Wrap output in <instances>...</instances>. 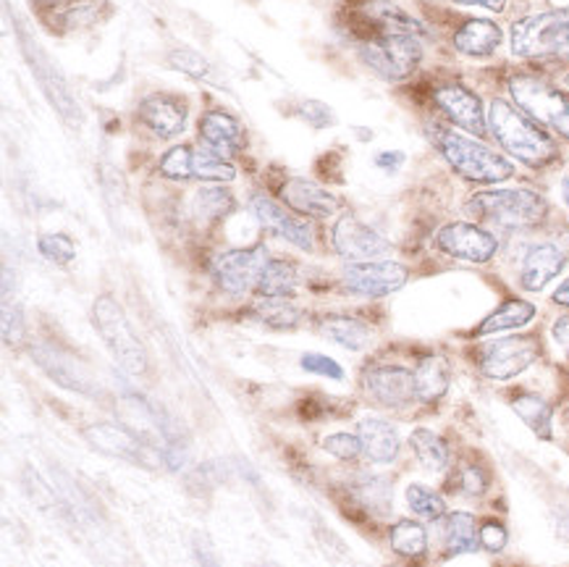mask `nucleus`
Instances as JSON below:
<instances>
[{
    "mask_svg": "<svg viewBox=\"0 0 569 567\" xmlns=\"http://www.w3.org/2000/svg\"><path fill=\"white\" fill-rule=\"evenodd\" d=\"M436 250L465 263H491L499 252V237L491 229L470 221H451L436 231Z\"/></svg>",
    "mask_w": 569,
    "mask_h": 567,
    "instance_id": "11",
    "label": "nucleus"
},
{
    "mask_svg": "<svg viewBox=\"0 0 569 567\" xmlns=\"http://www.w3.org/2000/svg\"><path fill=\"white\" fill-rule=\"evenodd\" d=\"M268 260H271V256L262 245L237 247V250L218 252L213 263H210V273H213L216 284L226 295L242 297L247 292H254Z\"/></svg>",
    "mask_w": 569,
    "mask_h": 567,
    "instance_id": "10",
    "label": "nucleus"
},
{
    "mask_svg": "<svg viewBox=\"0 0 569 567\" xmlns=\"http://www.w3.org/2000/svg\"><path fill=\"white\" fill-rule=\"evenodd\" d=\"M551 300L557 302L559 308H567V310H569V276H567L565 281L559 284V287H557V292H553Z\"/></svg>",
    "mask_w": 569,
    "mask_h": 567,
    "instance_id": "48",
    "label": "nucleus"
},
{
    "mask_svg": "<svg viewBox=\"0 0 569 567\" xmlns=\"http://www.w3.org/2000/svg\"><path fill=\"white\" fill-rule=\"evenodd\" d=\"M512 53L525 61L569 63V9L530 13L512 24Z\"/></svg>",
    "mask_w": 569,
    "mask_h": 567,
    "instance_id": "4",
    "label": "nucleus"
},
{
    "mask_svg": "<svg viewBox=\"0 0 569 567\" xmlns=\"http://www.w3.org/2000/svg\"><path fill=\"white\" fill-rule=\"evenodd\" d=\"M433 106L447 116L451 127L467 135L483 137L488 132V113L478 92L462 82H443L433 90Z\"/></svg>",
    "mask_w": 569,
    "mask_h": 567,
    "instance_id": "16",
    "label": "nucleus"
},
{
    "mask_svg": "<svg viewBox=\"0 0 569 567\" xmlns=\"http://www.w3.org/2000/svg\"><path fill=\"white\" fill-rule=\"evenodd\" d=\"M415 395L422 405H436L447 397L451 384V366L443 355H422L415 362Z\"/></svg>",
    "mask_w": 569,
    "mask_h": 567,
    "instance_id": "25",
    "label": "nucleus"
},
{
    "mask_svg": "<svg viewBox=\"0 0 569 567\" xmlns=\"http://www.w3.org/2000/svg\"><path fill=\"white\" fill-rule=\"evenodd\" d=\"M352 19L355 32L362 40L376 38V34H415V38L428 34L426 24L418 17L399 9L391 0H362L352 11Z\"/></svg>",
    "mask_w": 569,
    "mask_h": 567,
    "instance_id": "13",
    "label": "nucleus"
},
{
    "mask_svg": "<svg viewBox=\"0 0 569 567\" xmlns=\"http://www.w3.org/2000/svg\"><path fill=\"white\" fill-rule=\"evenodd\" d=\"M357 436L362 441V452L370 462L376 465H389L399 457L401 439L397 426L386 418H362L357 424Z\"/></svg>",
    "mask_w": 569,
    "mask_h": 567,
    "instance_id": "23",
    "label": "nucleus"
},
{
    "mask_svg": "<svg viewBox=\"0 0 569 567\" xmlns=\"http://www.w3.org/2000/svg\"><path fill=\"white\" fill-rule=\"evenodd\" d=\"M355 497L362 501V507L376 513H389L391 510V486L381 476H362L360 481L355 484Z\"/></svg>",
    "mask_w": 569,
    "mask_h": 567,
    "instance_id": "36",
    "label": "nucleus"
},
{
    "mask_svg": "<svg viewBox=\"0 0 569 567\" xmlns=\"http://www.w3.org/2000/svg\"><path fill=\"white\" fill-rule=\"evenodd\" d=\"M407 497V505H410V510L418 515L420 520H443L447 518V501L439 491H433L430 486L426 484H410L405 491Z\"/></svg>",
    "mask_w": 569,
    "mask_h": 567,
    "instance_id": "35",
    "label": "nucleus"
},
{
    "mask_svg": "<svg viewBox=\"0 0 569 567\" xmlns=\"http://www.w3.org/2000/svg\"><path fill=\"white\" fill-rule=\"evenodd\" d=\"M84 436L94 449H100V452L121 457V460L127 462L150 465V455H148V447H144V441L137 439V436L127 431L123 426L92 424L84 428Z\"/></svg>",
    "mask_w": 569,
    "mask_h": 567,
    "instance_id": "22",
    "label": "nucleus"
},
{
    "mask_svg": "<svg viewBox=\"0 0 569 567\" xmlns=\"http://www.w3.org/2000/svg\"><path fill=\"white\" fill-rule=\"evenodd\" d=\"M478 547L480 541L476 515L465 510L447 513V518H443V549H447V555H472Z\"/></svg>",
    "mask_w": 569,
    "mask_h": 567,
    "instance_id": "29",
    "label": "nucleus"
},
{
    "mask_svg": "<svg viewBox=\"0 0 569 567\" xmlns=\"http://www.w3.org/2000/svg\"><path fill=\"white\" fill-rule=\"evenodd\" d=\"M169 63L187 77L202 79L208 74V61L200 53H194V50H173L169 56Z\"/></svg>",
    "mask_w": 569,
    "mask_h": 567,
    "instance_id": "42",
    "label": "nucleus"
},
{
    "mask_svg": "<svg viewBox=\"0 0 569 567\" xmlns=\"http://www.w3.org/2000/svg\"><path fill=\"white\" fill-rule=\"evenodd\" d=\"M192 208L200 221L213 223L221 221L226 216H231L233 210H237V200H233V195L223 187H202L197 189Z\"/></svg>",
    "mask_w": 569,
    "mask_h": 567,
    "instance_id": "34",
    "label": "nucleus"
},
{
    "mask_svg": "<svg viewBox=\"0 0 569 567\" xmlns=\"http://www.w3.org/2000/svg\"><path fill=\"white\" fill-rule=\"evenodd\" d=\"M323 449L341 462H355L357 457L365 455L360 436L355 434H328L323 439Z\"/></svg>",
    "mask_w": 569,
    "mask_h": 567,
    "instance_id": "39",
    "label": "nucleus"
},
{
    "mask_svg": "<svg viewBox=\"0 0 569 567\" xmlns=\"http://www.w3.org/2000/svg\"><path fill=\"white\" fill-rule=\"evenodd\" d=\"M561 198H565V206L569 208V179L561 181Z\"/></svg>",
    "mask_w": 569,
    "mask_h": 567,
    "instance_id": "49",
    "label": "nucleus"
},
{
    "mask_svg": "<svg viewBox=\"0 0 569 567\" xmlns=\"http://www.w3.org/2000/svg\"><path fill=\"white\" fill-rule=\"evenodd\" d=\"M362 63L383 82H405L422 61L420 38L415 34H376L360 42Z\"/></svg>",
    "mask_w": 569,
    "mask_h": 567,
    "instance_id": "7",
    "label": "nucleus"
},
{
    "mask_svg": "<svg viewBox=\"0 0 569 567\" xmlns=\"http://www.w3.org/2000/svg\"><path fill=\"white\" fill-rule=\"evenodd\" d=\"M565 82H567V87H569V74H567V79H565Z\"/></svg>",
    "mask_w": 569,
    "mask_h": 567,
    "instance_id": "50",
    "label": "nucleus"
},
{
    "mask_svg": "<svg viewBox=\"0 0 569 567\" xmlns=\"http://www.w3.org/2000/svg\"><path fill=\"white\" fill-rule=\"evenodd\" d=\"M281 200L287 202V208L295 213L310 216V218H331L339 213L341 200L333 192H328L326 187H320L318 181L291 177L283 181L281 187Z\"/></svg>",
    "mask_w": 569,
    "mask_h": 567,
    "instance_id": "21",
    "label": "nucleus"
},
{
    "mask_svg": "<svg viewBox=\"0 0 569 567\" xmlns=\"http://www.w3.org/2000/svg\"><path fill=\"white\" fill-rule=\"evenodd\" d=\"M197 132L208 150L218 152L221 158H233L247 148V132L242 121L223 108H210L197 121Z\"/></svg>",
    "mask_w": 569,
    "mask_h": 567,
    "instance_id": "19",
    "label": "nucleus"
},
{
    "mask_svg": "<svg viewBox=\"0 0 569 567\" xmlns=\"http://www.w3.org/2000/svg\"><path fill=\"white\" fill-rule=\"evenodd\" d=\"M24 337V321H21V310L11 308L9 302L3 305V339L6 345H19Z\"/></svg>",
    "mask_w": 569,
    "mask_h": 567,
    "instance_id": "43",
    "label": "nucleus"
},
{
    "mask_svg": "<svg viewBox=\"0 0 569 567\" xmlns=\"http://www.w3.org/2000/svg\"><path fill=\"white\" fill-rule=\"evenodd\" d=\"M551 337L561 347V352H565V358L569 362V316H559L557 321H553Z\"/></svg>",
    "mask_w": 569,
    "mask_h": 567,
    "instance_id": "44",
    "label": "nucleus"
},
{
    "mask_svg": "<svg viewBox=\"0 0 569 567\" xmlns=\"http://www.w3.org/2000/svg\"><path fill=\"white\" fill-rule=\"evenodd\" d=\"M38 250L42 258L50 260V263H56V266H69V263H74V258H77L74 239H71L69 235H61V231H58V235H42L38 239Z\"/></svg>",
    "mask_w": 569,
    "mask_h": 567,
    "instance_id": "38",
    "label": "nucleus"
},
{
    "mask_svg": "<svg viewBox=\"0 0 569 567\" xmlns=\"http://www.w3.org/2000/svg\"><path fill=\"white\" fill-rule=\"evenodd\" d=\"M488 132L499 148L528 169H549L559 161V145L530 113H525L515 100L496 98L488 106Z\"/></svg>",
    "mask_w": 569,
    "mask_h": 567,
    "instance_id": "1",
    "label": "nucleus"
},
{
    "mask_svg": "<svg viewBox=\"0 0 569 567\" xmlns=\"http://www.w3.org/2000/svg\"><path fill=\"white\" fill-rule=\"evenodd\" d=\"M318 331L333 345L352 352L368 350L370 341H373V329L368 324L355 316H341V312H328V316L318 318Z\"/></svg>",
    "mask_w": 569,
    "mask_h": 567,
    "instance_id": "26",
    "label": "nucleus"
},
{
    "mask_svg": "<svg viewBox=\"0 0 569 567\" xmlns=\"http://www.w3.org/2000/svg\"><path fill=\"white\" fill-rule=\"evenodd\" d=\"M189 106L184 98L171 92H156L140 100L137 106V121L142 123L156 140H177L187 129Z\"/></svg>",
    "mask_w": 569,
    "mask_h": 567,
    "instance_id": "17",
    "label": "nucleus"
},
{
    "mask_svg": "<svg viewBox=\"0 0 569 567\" xmlns=\"http://www.w3.org/2000/svg\"><path fill=\"white\" fill-rule=\"evenodd\" d=\"M158 173L171 181H210V185H229L237 179V169L229 158L208 150L206 145H173L158 161Z\"/></svg>",
    "mask_w": 569,
    "mask_h": 567,
    "instance_id": "8",
    "label": "nucleus"
},
{
    "mask_svg": "<svg viewBox=\"0 0 569 567\" xmlns=\"http://www.w3.org/2000/svg\"><path fill=\"white\" fill-rule=\"evenodd\" d=\"M501 40L505 32L491 19H467L451 38L457 53L467 58H491L501 48Z\"/></svg>",
    "mask_w": 569,
    "mask_h": 567,
    "instance_id": "24",
    "label": "nucleus"
},
{
    "mask_svg": "<svg viewBox=\"0 0 569 567\" xmlns=\"http://www.w3.org/2000/svg\"><path fill=\"white\" fill-rule=\"evenodd\" d=\"M410 449L422 468L430 472H443L451 465L449 445L441 439L439 434H433L430 428H415L410 434Z\"/></svg>",
    "mask_w": 569,
    "mask_h": 567,
    "instance_id": "31",
    "label": "nucleus"
},
{
    "mask_svg": "<svg viewBox=\"0 0 569 567\" xmlns=\"http://www.w3.org/2000/svg\"><path fill=\"white\" fill-rule=\"evenodd\" d=\"M252 312L260 324L271 326L276 331L297 329L299 321H302V310L287 297H258Z\"/></svg>",
    "mask_w": 569,
    "mask_h": 567,
    "instance_id": "33",
    "label": "nucleus"
},
{
    "mask_svg": "<svg viewBox=\"0 0 569 567\" xmlns=\"http://www.w3.org/2000/svg\"><path fill=\"white\" fill-rule=\"evenodd\" d=\"M470 213L480 227H491L517 235V231L538 229L549 216V202L532 189H483L467 200Z\"/></svg>",
    "mask_w": 569,
    "mask_h": 567,
    "instance_id": "3",
    "label": "nucleus"
},
{
    "mask_svg": "<svg viewBox=\"0 0 569 567\" xmlns=\"http://www.w3.org/2000/svg\"><path fill=\"white\" fill-rule=\"evenodd\" d=\"M478 541H480V547H483L486 551H491V555H499V551H505L507 541H509V534H507L505 523H501V520L480 523Z\"/></svg>",
    "mask_w": 569,
    "mask_h": 567,
    "instance_id": "41",
    "label": "nucleus"
},
{
    "mask_svg": "<svg viewBox=\"0 0 569 567\" xmlns=\"http://www.w3.org/2000/svg\"><path fill=\"white\" fill-rule=\"evenodd\" d=\"M250 210L252 216L266 227L273 231L276 237L287 239L289 245L299 247V250H312L316 247V237H312V227L305 218H299L291 208H283L281 202H276L268 195L254 192L250 198Z\"/></svg>",
    "mask_w": 569,
    "mask_h": 567,
    "instance_id": "18",
    "label": "nucleus"
},
{
    "mask_svg": "<svg viewBox=\"0 0 569 567\" xmlns=\"http://www.w3.org/2000/svg\"><path fill=\"white\" fill-rule=\"evenodd\" d=\"M194 555H197V563H200V567H221V563H218L216 555L208 547H200V544H197Z\"/></svg>",
    "mask_w": 569,
    "mask_h": 567,
    "instance_id": "47",
    "label": "nucleus"
},
{
    "mask_svg": "<svg viewBox=\"0 0 569 567\" xmlns=\"http://www.w3.org/2000/svg\"><path fill=\"white\" fill-rule=\"evenodd\" d=\"M391 549L405 559H422L428 555V530L422 523L401 518L389 528Z\"/></svg>",
    "mask_w": 569,
    "mask_h": 567,
    "instance_id": "32",
    "label": "nucleus"
},
{
    "mask_svg": "<svg viewBox=\"0 0 569 567\" xmlns=\"http://www.w3.org/2000/svg\"><path fill=\"white\" fill-rule=\"evenodd\" d=\"M507 87L512 100L525 113H530L538 123L553 129L569 142V92L532 74L509 77Z\"/></svg>",
    "mask_w": 569,
    "mask_h": 567,
    "instance_id": "6",
    "label": "nucleus"
},
{
    "mask_svg": "<svg viewBox=\"0 0 569 567\" xmlns=\"http://www.w3.org/2000/svg\"><path fill=\"white\" fill-rule=\"evenodd\" d=\"M567 256L553 242H532L522 252L520 263V287L525 292H543L557 276L565 271Z\"/></svg>",
    "mask_w": 569,
    "mask_h": 567,
    "instance_id": "20",
    "label": "nucleus"
},
{
    "mask_svg": "<svg viewBox=\"0 0 569 567\" xmlns=\"http://www.w3.org/2000/svg\"><path fill=\"white\" fill-rule=\"evenodd\" d=\"M426 129L433 148L441 152L451 171L472 185H499V181L515 177V166L501 152L488 148L462 129L449 127L443 121H430Z\"/></svg>",
    "mask_w": 569,
    "mask_h": 567,
    "instance_id": "2",
    "label": "nucleus"
},
{
    "mask_svg": "<svg viewBox=\"0 0 569 567\" xmlns=\"http://www.w3.org/2000/svg\"><path fill=\"white\" fill-rule=\"evenodd\" d=\"M407 281H410V271H407V266L397 263V260L347 263L345 271H341V287L349 295L368 297V300H381V297L399 292Z\"/></svg>",
    "mask_w": 569,
    "mask_h": 567,
    "instance_id": "12",
    "label": "nucleus"
},
{
    "mask_svg": "<svg viewBox=\"0 0 569 567\" xmlns=\"http://www.w3.org/2000/svg\"><path fill=\"white\" fill-rule=\"evenodd\" d=\"M509 407H512L515 416L520 418L538 439H553V405L549 399L536 395V391H517V395L509 399Z\"/></svg>",
    "mask_w": 569,
    "mask_h": 567,
    "instance_id": "27",
    "label": "nucleus"
},
{
    "mask_svg": "<svg viewBox=\"0 0 569 567\" xmlns=\"http://www.w3.org/2000/svg\"><path fill=\"white\" fill-rule=\"evenodd\" d=\"M331 245L339 258L347 263H365V260H383L391 252V242L357 216H341L331 229Z\"/></svg>",
    "mask_w": 569,
    "mask_h": 567,
    "instance_id": "14",
    "label": "nucleus"
},
{
    "mask_svg": "<svg viewBox=\"0 0 569 567\" xmlns=\"http://www.w3.org/2000/svg\"><path fill=\"white\" fill-rule=\"evenodd\" d=\"M536 312H538L536 305L528 300H520V297H512V300L501 302L483 324H478V329L472 331V337H493V334H501V331L522 329V326H528L532 318H536Z\"/></svg>",
    "mask_w": 569,
    "mask_h": 567,
    "instance_id": "28",
    "label": "nucleus"
},
{
    "mask_svg": "<svg viewBox=\"0 0 569 567\" xmlns=\"http://www.w3.org/2000/svg\"><path fill=\"white\" fill-rule=\"evenodd\" d=\"M299 366H302V370H308V374L326 376V378H331V381H345V368H341L333 358H328V355L308 352V355H302Z\"/></svg>",
    "mask_w": 569,
    "mask_h": 567,
    "instance_id": "40",
    "label": "nucleus"
},
{
    "mask_svg": "<svg viewBox=\"0 0 569 567\" xmlns=\"http://www.w3.org/2000/svg\"><path fill=\"white\" fill-rule=\"evenodd\" d=\"M401 161H405V156H401V152H381V156L376 158V166H381V169H386V171H393Z\"/></svg>",
    "mask_w": 569,
    "mask_h": 567,
    "instance_id": "46",
    "label": "nucleus"
},
{
    "mask_svg": "<svg viewBox=\"0 0 569 567\" xmlns=\"http://www.w3.org/2000/svg\"><path fill=\"white\" fill-rule=\"evenodd\" d=\"M365 395L373 399L376 405L386 410H405L412 402H418L415 395V374L405 366H393V362H378L370 366L362 376Z\"/></svg>",
    "mask_w": 569,
    "mask_h": 567,
    "instance_id": "15",
    "label": "nucleus"
},
{
    "mask_svg": "<svg viewBox=\"0 0 569 567\" xmlns=\"http://www.w3.org/2000/svg\"><path fill=\"white\" fill-rule=\"evenodd\" d=\"M459 6H480V9H488V11H505L507 0H455Z\"/></svg>",
    "mask_w": 569,
    "mask_h": 567,
    "instance_id": "45",
    "label": "nucleus"
},
{
    "mask_svg": "<svg viewBox=\"0 0 569 567\" xmlns=\"http://www.w3.org/2000/svg\"><path fill=\"white\" fill-rule=\"evenodd\" d=\"M541 352V339L536 334H517V337H501L480 345L476 350V366L480 376L491 381H512L532 362H538Z\"/></svg>",
    "mask_w": 569,
    "mask_h": 567,
    "instance_id": "9",
    "label": "nucleus"
},
{
    "mask_svg": "<svg viewBox=\"0 0 569 567\" xmlns=\"http://www.w3.org/2000/svg\"><path fill=\"white\" fill-rule=\"evenodd\" d=\"M455 484L457 491L465 494V497H483L488 486H491V472H488L486 465L465 460L455 468Z\"/></svg>",
    "mask_w": 569,
    "mask_h": 567,
    "instance_id": "37",
    "label": "nucleus"
},
{
    "mask_svg": "<svg viewBox=\"0 0 569 567\" xmlns=\"http://www.w3.org/2000/svg\"><path fill=\"white\" fill-rule=\"evenodd\" d=\"M92 324L103 337L106 347L113 352L119 366L127 370L129 376H144L148 374V352H144L140 337L131 329L127 312L113 297H98L92 305Z\"/></svg>",
    "mask_w": 569,
    "mask_h": 567,
    "instance_id": "5",
    "label": "nucleus"
},
{
    "mask_svg": "<svg viewBox=\"0 0 569 567\" xmlns=\"http://www.w3.org/2000/svg\"><path fill=\"white\" fill-rule=\"evenodd\" d=\"M297 287H299L297 266L291 263V260L271 258L266 263V268H262L254 292H258V297H287V300H291L297 292Z\"/></svg>",
    "mask_w": 569,
    "mask_h": 567,
    "instance_id": "30",
    "label": "nucleus"
}]
</instances>
